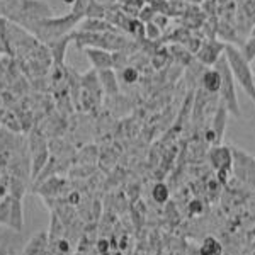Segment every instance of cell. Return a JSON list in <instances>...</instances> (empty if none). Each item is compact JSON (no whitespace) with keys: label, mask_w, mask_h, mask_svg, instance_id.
I'll use <instances>...</instances> for the list:
<instances>
[{"label":"cell","mask_w":255,"mask_h":255,"mask_svg":"<svg viewBox=\"0 0 255 255\" xmlns=\"http://www.w3.org/2000/svg\"><path fill=\"white\" fill-rule=\"evenodd\" d=\"M225 58L228 61L230 70L233 73V79L242 85V89L247 92V96L255 104V85H254V72L250 68V63L245 60L242 51L233 44H225Z\"/></svg>","instance_id":"obj_1"},{"label":"cell","mask_w":255,"mask_h":255,"mask_svg":"<svg viewBox=\"0 0 255 255\" xmlns=\"http://www.w3.org/2000/svg\"><path fill=\"white\" fill-rule=\"evenodd\" d=\"M215 68L220 72L221 75V87H220V94H221V101L226 106L228 113H232L235 118L242 116L240 111V104H238V97H237V90H235V79H233V73L230 70V65L226 61L225 55H221L218 61L215 63Z\"/></svg>","instance_id":"obj_2"},{"label":"cell","mask_w":255,"mask_h":255,"mask_svg":"<svg viewBox=\"0 0 255 255\" xmlns=\"http://www.w3.org/2000/svg\"><path fill=\"white\" fill-rule=\"evenodd\" d=\"M232 148V157H233V163H232V170L235 177L240 182H244L245 186H249L250 189L255 191V158L252 155L245 153L242 148Z\"/></svg>","instance_id":"obj_3"},{"label":"cell","mask_w":255,"mask_h":255,"mask_svg":"<svg viewBox=\"0 0 255 255\" xmlns=\"http://www.w3.org/2000/svg\"><path fill=\"white\" fill-rule=\"evenodd\" d=\"M209 158H211L213 167L216 168L220 182L226 184L228 182V175L232 174V163H233L232 148L223 145H215V148L209 151Z\"/></svg>","instance_id":"obj_4"},{"label":"cell","mask_w":255,"mask_h":255,"mask_svg":"<svg viewBox=\"0 0 255 255\" xmlns=\"http://www.w3.org/2000/svg\"><path fill=\"white\" fill-rule=\"evenodd\" d=\"M226 121H228V109H226V106L223 104V101H221L220 106H218L215 121H213V128L208 133L209 141H213L215 145H221L225 129H226Z\"/></svg>","instance_id":"obj_5"},{"label":"cell","mask_w":255,"mask_h":255,"mask_svg":"<svg viewBox=\"0 0 255 255\" xmlns=\"http://www.w3.org/2000/svg\"><path fill=\"white\" fill-rule=\"evenodd\" d=\"M223 51H225L223 43H218V41H208V43H201V46L196 51V55L203 65H215Z\"/></svg>","instance_id":"obj_6"},{"label":"cell","mask_w":255,"mask_h":255,"mask_svg":"<svg viewBox=\"0 0 255 255\" xmlns=\"http://www.w3.org/2000/svg\"><path fill=\"white\" fill-rule=\"evenodd\" d=\"M7 228L14 230V232H22L24 228V208H22V199L19 197H12L10 203V216H9V225Z\"/></svg>","instance_id":"obj_7"},{"label":"cell","mask_w":255,"mask_h":255,"mask_svg":"<svg viewBox=\"0 0 255 255\" xmlns=\"http://www.w3.org/2000/svg\"><path fill=\"white\" fill-rule=\"evenodd\" d=\"M49 240L46 233H38L36 237L31 238V242L26 245L22 255H49L48 254Z\"/></svg>","instance_id":"obj_8"},{"label":"cell","mask_w":255,"mask_h":255,"mask_svg":"<svg viewBox=\"0 0 255 255\" xmlns=\"http://www.w3.org/2000/svg\"><path fill=\"white\" fill-rule=\"evenodd\" d=\"M201 82H203V87H204V90H206V92H209V94L220 92V87H221V75H220V72H218L216 68L204 72Z\"/></svg>","instance_id":"obj_9"},{"label":"cell","mask_w":255,"mask_h":255,"mask_svg":"<svg viewBox=\"0 0 255 255\" xmlns=\"http://www.w3.org/2000/svg\"><path fill=\"white\" fill-rule=\"evenodd\" d=\"M197 254L199 255H223L225 250H223V245H221V242L218 240V238L209 235L201 242Z\"/></svg>","instance_id":"obj_10"},{"label":"cell","mask_w":255,"mask_h":255,"mask_svg":"<svg viewBox=\"0 0 255 255\" xmlns=\"http://www.w3.org/2000/svg\"><path fill=\"white\" fill-rule=\"evenodd\" d=\"M168 197H170V191H168L167 184H163V182L155 184L153 189H151V199L157 204H165L168 201Z\"/></svg>","instance_id":"obj_11"},{"label":"cell","mask_w":255,"mask_h":255,"mask_svg":"<svg viewBox=\"0 0 255 255\" xmlns=\"http://www.w3.org/2000/svg\"><path fill=\"white\" fill-rule=\"evenodd\" d=\"M10 203H12V196L10 194L0 199V226H7V225H9Z\"/></svg>","instance_id":"obj_12"},{"label":"cell","mask_w":255,"mask_h":255,"mask_svg":"<svg viewBox=\"0 0 255 255\" xmlns=\"http://www.w3.org/2000/svg\"><path fill=\"white\" fill-rule=\"evenodd\" d=\"M89 56L92 58L94 65L99 68H109V65L113 63L111 60V55L108 53H102V51H89Z\"/></svg>","instance_id":"obj_13"},{"label":"cell","mask_w":255,"mask_h":255,"mask_svg":"<svg viewBox=\"0 0 255 255\" xmlns=\"http://www.w3.org/2000/svg\"><path fill=\"white\" fill-rule=\"evenodd\" d=\"M240 51H242V55L245 56V60L249 61V63L255 60V34H252V36H250V39L245 41L244 48H242Z\"/></svg>","instance_id":"obj_14"},{"label":"cell","mask_w":255,"mask_h":255,"mask_svg":"<svg viewBox=\"0 0 255 255\" xmlns=\"http://www.w3.org/2000/svg\"><path fill=\"white\" fill-rule=\"evenodd\" d=\"M123 79H125V82H128V84H133V82H136L138 79V72L134 68H125Z\"/></svg>","instance_id":"obj_15"},{"label":"cell","mask_w":255,"mask_h":255,"mask_svg":"<svg viewBox=\"0 0 255 255\" xmlns=\"http://www.w3.org/2000/svg\"><path fill=\"white\" fill-rule=\"evenodd\" d=\"M146 36H148V38H151V39L158 38V36H160V27L155 26L153 22H148L146 24Z\"/></svg>","instance_id":"obj_16"},{"label":"cell","mask_w":255,"mask_h":255,"mask_svg":"<svg viewBox=\"0 0 255 255\" xmlns=\"http://www.w3.org/2000/svg\"><path fill=\"white\" fill-rule=\"evenodd\" d=\"M143 3H145V0H126V9L131 7L133 12H138L143 7Z\"/></svg>","instance_id":"obj_17"},{"label":"cell","mask_w":255,"mask_h":255,"mask_svg":"<svg viewBox=\"0 0 255 255\" xmlns=\"http://www.w3.org/2000/svg\"><path fill=\"white\" fill-rule=\"evenodd\" d=\"M97 250H99L101 254L109 252V242H108V240H99V242H97Z\"/></svg>","instance_id":"obj_18"},{"label":"cell","mask_w":255,"mask_h":255,"mask_svg":"<svg viewBox=\"0 0 255 255\" xmlns=\"http://www.w3.org/2000/svg\"><path fill=\"white\" fill-rule=\"evenodd\" d=\"M0 255H9V250H7V247L3 244H0Z\"/></svg>","instance_id":"obj_19"},{"label":"cell","mask_w":255,"mask_h":255,"mask_svg":"<svg viewBox=\"0 0 255 255\" xmlns=\"http://www.w3.org/2000/svg\"><path fill=\"white\" fill-rule=\"evenodd\" d=\"M77 0H63V3H68V5H72V3H75Z\"/></svg>","instance_id":"obj_20"},{"label":"cell","mask_w":255,"mask_h":255,"mask_svg":"<svg viewBox=\"0 0 255 255\" xmlns=\"http://www.w3.org/2000/svg\"><path fill=\"white\" fill-rule=\"evenodd\" d=\"M250 34H255V22H254V27H252V31H250Z\"/></svg>","instance_id":"obj_21"},{"label":"cell","mask_w":255,"mask_h":255,"mask_svg":"<svg viewBox=\"0 0 255 255\" xmlns=\"http://www.w3.org/2000/svg\"><path fill=\"white\" fill-rule=\"evenodd\" d=\"M254 85H255V75H254Z\"/></svg>","instance_id":"obj_22"}]
</instances>
